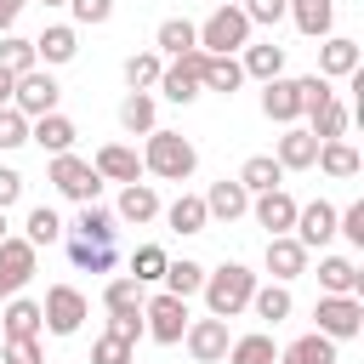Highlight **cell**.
<instances>
[{
    "label": "cell",
    "mask_w": 364,
    "mask_h": 364,
    "mask_svg": "<svg viewBox=\"0 0 364 364\" xmlns=\"http://www.w3.org/2000/svg\"><path fill=\"white\" fill-rule=\"evenodd\" d=\"M193 171H199V148H193L182 131H148V142H142V176L188 182Z\"/></svg>",
    "instance_id": "1"
},
{
    "label": "cell",
    "mask_w": 364,
    "mask_h": 364,
    "mask_svg": "<svg viewBox=\"0 0 364 364\" xmlns=\"http://www.w3.org/2000/svg\"><path fill=\"white\" fill-rule=\"evenodd\" d=\"M267 273H273V284H290V279H301V273H307V250H301L290 233L267 239Z\"/></svg>",
    "instance_id": "24"
},
{
    "label": "cell",
    "mask_w": 364,
    "mask_h": 364,
    "mask_svg": "<svg viewBox=\"0 0 364 364\" xmlns=\"http://www.w3.org/2000/svg\"><path fill=\"white\" fill-rule=\"evenodd\" d=\"M199 199H205V216H210V222H239V216L250 210V193L239 188V176L210 182V193H199Z\"/></svg>",
    "instance_id": "19"
},
{
    "label": "cell",
    "mask_w": 364,
    "mask_h": 364,
    "mask_svg": "<svg viewBox=\"0 0 364 364\" xmlns=\"http://www.w3.org/2000/svg\"><path fill=\"white\" fill-rule=\"evenodd\" d=\"M290 239L313 256V250H324L330 239H336V205L330 199H313V205H296V228H290Z\"/></svg>",
    "instance_id": "11"
},
{
    "label": "cell",
    "mask_w": 364,
    "mask_h": 364,
    "mask_svg": "<svg viewBox=\"0 0 364 364\" xmlns=\"http://www.w3.org/2000/svg\"><path fill=\"white\" fill-rule=\"evenodd\" d=\"M336 233H341L347 245H364V199L347 205V210H336Z\"/></svg>",
    "instance_id": "49"
},
{
    "label": "cell",
    "mask_w": 364,
    "mask_h": 364,
    "mask_svg": "<svg viewBox=\"0 0 364 364\" xmlns=\"http://www.w3.org/2000/svg\"><path fill=\"white\" fill-rule=\"evenodd\" d=\"M284 17H290L307 40H324L330 23H336V0H284Z\"/></svg>",
    "instance_id": "25"
},
{
    "label": "cell",
    "mask_w": 364,
    "mask_h": 364,
    "mask_svg": "<svg viewBox=\"0 0 364 364\" xmlns=\"http://www.w3.org/2000/svg\"><path fill=\"white\" fill-rule=\"evenodd\" d=\"M0 364H46V353H40V341H6Z\"/></svg>",
    "instance_id": "50"
},
{
    "label": "cell",
    "mask_w": 364,
    "mask_h": 364,
    "mask_svg": "<svg viewBox=\"0 0 364 364\" xmlns=\"http://www.w3.org/2000/svg\"><path fill=\"white\" fill-rule=\"evenodd\" d=\"M63 233H68V228H63V216H57L51 205H34V210H28V222H23V239H28L34 250H40V245H57Z\"/></svg>",
    "instance_id": "38"
},
{
    "label": "cell",
    "mask_w": 364,
    "mask_h": 364,
    "mask_svg": "<svg viewBox=\"0 0 364 364\" xmlns=\"http://www.w3.org/2000/svg\"><path fill=\"white\" fill-rule=\"evenodd\" d=\"M0 108H11V74L0 68Z\"/></svg>",
    "instance_id": "55"
},
{
    "label": "cell",
    "mask_w": 364,
    "mask_h": 364,
    "mask_svg": "<svg viewBox=\"0 0 364 364\" xmlns=\"http://www.w3.org/2000/svg\"><path fill=\"white\" fill-rule=\"evenodd\" d=\"M74 57H80V28H74V23H51V28L34 34V63H40V68H63V63H74Z\"/></svg>",
    "instance_id": "13"
},
{
    "label": "cell",
    "mask_w": 364,
    "mask_h": 364,
    "mask_svg": "<svg viewBox=\"0 0 364 364\" xmlns=\"http://www.w3.org/2000/svg\"><path fill=\"white\" fill-rule=\"evenodd\" d=\"M68 262L80 273H108L114 267V245H91V239H74L68 233Z\"/></svg>",
    "instance_id": "39"
},
{
    "label": "cell",
    "mask_w": 364,
    "mask_h": 364,
    "mask_svg": "<svg viewBox=\"0 0 364 364\" xmlns=\"http://www.w3.org/2000/svg\"><path fill=\"white\" fill-rule=\"evenodd\" d=\"M205 273H210V267H199V262H188V256H182V262H165V296H182V301L199 296V290H205Z\"/></svg>",
    "instance_id": "36"
},
{
    "label": "cell",
    "mask_w": 364,
    "mask_h": 364,
    "mask_svg": "<svg viewBox=\"0 0 364 364\" xmlns=\"http://www.w3.org/2000/svg\"><path fill=\"white\" fill-rule=\"evenodd\" d=\"M239 11H245V17H250V28H256V23H267V28H273V23H279V17H284V0H245V6H239Z\"/></svg>",
    "instance_id": "51"
},
{
    "label": "cell",
    "mask_w": 364,
    "mask_h": 364,
    "mask_svg": "<svg viewBox=\"0 0 364 364\" xmlns=\"http://www.w3.org/2000/svg\"><path fill=\"white\" fill-rule=\"evenodd\" d=\"M17 11H23V0H0V34H11V23H17Z\"/></svg>",
    "instance_id": "54"
},
{
    "label": "cell",
    "mask_w": 364,
    "mask_h": 364,
    "mask_svg": "<svg viewBox=\"0 0 364 364\" xmlns=\"http://www.w3.org/2000/svg\"><path fill=\"white\" fill-rule=\"evenodd\" d=\"M0 239H6V210H0Z\"/></svg>",
    "instance_id": "56"
},
{
    "label": "cell",
    "mask_w": 364,
    "mask_h": 364,
    "mask_svg": "<svg viewBox=\"0 0 364 364\" xmlns=\"http://www.w3.org/2000/svg\"><path fill=\"white\" fill-rule=\"evenodd\" d=\"M239 85H245L239 57H205V68H199V91H222V97H233Z\"/></svg>",
    "instance_id": "30"
},
{
    "label": "cell",
    "mask_w": 364,
    "mask_h": 364,
    "mask_svg": "<svg viewBox=\"0 0 364 364\" xmlns=\"http://www.w3.org/2000/svg\"><path fill=\"white\" fill-rule=\"evenodd\" d=\"M85 313H91V301H85L74 284H51V290H46V301H40V318H46V330H51V336H80Z\"/></svg>",
    "instance_id": "7"
},
{
    "label": "cell",
    "mask_w": 364,
    "mask_h": 364,
    "mask_svg": "<svg viewBox=\"0 0 364 364\" xmlns=\"http://www.w3.org/2000/svg\"><path fill=\"white\" fill-rule=\"evenodd\" d=\"M91 364H136V347H131V341H119V336H108V330H102V336H97V341H91Z\"/></svg>",
    "instance_id": "45"
},
{
    "label": "cell",
    "mask_w": 364,
    "mask_h": 364,
    "mask_svg": "<svg viewBox=\"0 0 364 364\" xmlns=\"http://www.w3.org/2000/svg\"><path fill=\"white\" fill-rule=\"evenodd\" d=\"M57 102H63V85L51 80V68H28V74H17V80H11V108H17L23 119L57 114Z\"/></svg>",
    "instance_id": "5"
},
{
    "label": "cell",
    "mask_w": 364,
    "mask_h": 364,
    "mask_svg": "<svg viewBox=\"0 0 364 364\" xmlns=\"http://www.w3.org/2000/svg\"><path fill=\"white\" fill-rule=\"evenodd\" d=\"M51 188L63 193V199H74V205H97V193H102V176L91 171V159H80V154H51Z\"/></svg>",
    "instance_id": "4"
},
{
    "label": "cell",
    "mask_w": 364,
    "mask_h": 364,
    "mask_svg": "<svg viewBox=\"0 0 364 364\" xmlns=\"http://www.w3.org/2000/svg\"><path fill=\"white\" fill-rule=\"evenodd\" d=\"M154 46H159L165 57L199 51V23H188V17H165V23H159V34H154Z\"/></svg>",
    "instance_id": "33"
},
{
    "label": "cell",
    "mask_w": 364,
    "mask_h": 364,
    "mask_svg": "<svg viewBox=\"0 0 364 364\" xmlns=\"http://www.w3.org/2000/svg\"><path fill=\"white\" fill-rule=\"evenodd\" d=\"M40 6H68V0H40Z\"/></svg>",
    "instance_id": "57"
},
{
    "label": "cell",
    "mask_w": 364,
    "mask_h": 364,
    "mask_svg": "<svg viewBox=\"0 0 364 364\" xmlns=\"http://www.w3.org/2000/svg\"><path fill=\"white\" fill-rule=\"evenodd\" d=\"M159 68H165L159 51H131V57H125V85H131V91H154V85H159Z\"/></svg>",
    "instance_id": "40"
},
{
    "label": "cell",
    "mask_w": 364,
    "mask_h": 364,
    "mask_svg": "<svg viewBox=\"0 0 364 364\" xmlns=\"http://www.w3.org/2000/svg\"><path fill=\"white\" fill-rule=\"evenodd\" d=\"M108 336H119V341L136 347V336H142V313H108Z\"/></svg>",
    "instance_id": "52"
},
{
    "label": "cell",
    "mask_w": 364,
    "mask_h": 364,
    "mask_svg": "<svg viewBox=\"0 0 364 364\" xmlns=\"http://www.w3.org/2000/svg\"><path fill=\"white\" fill-rule=\"evenodd\" d=\"M296 85H301V114H318V108H330V102H336V91H330V80H324V74H301Z\"/></svg>",
    "instance_id": "46"
},
{
    "label": "cell",
    "mask_w": 364,
    "mask_h": 364,
    "mask_svg": "<svg viewBox=\"0 0 364 364\" xmlns=\"http://www.w3.org/2000/svg\"><path fill=\"white\" fill-rule=\"evenodd\" d=\"M28 142V119L17 114V108H0V154H11V148H23Z\"/></svg>",
    "instance_id": "48"
},
{
    "label": "cell",
    "mask_w": 364,
    "mask_h": 364,
    "mask_svg": "<svg viewBox=\"0 0 364 364\" xmlns=\"http://www.w3.org/2000/svg\"><path fill=\"white\" fill-rule=\"evenodd\" d=\"M318 74H324V80H353V74H358V40L324 34V46H318Z\"/></svg>",
    "instance_id": "21"
},
{
    "label": "cell",
    "mask_w": 364,
    "mask_h": 364,
    "mask_svg": "<svg viewBox=\"0 0 364 364\" xmlns=\"http://www.w3.org/2000/svg\"><path fill=\"white\" fill-rule=\"evenodd\" d=\"M273 159H279V171H313V159H318V136H313L307 125H284Z\"/></svg>",
    "instance_id": "18"
},
{
    "label": "cell",
    "mask_w": 364,
    "mask_h": 364,
    "mask_svg": "<svg viewBox=\"0 0 364 364\" xmlns=\"http://www.w3.org/2000/svg\"><path fill=\"white\" fill-rule=\"evenodd\" d=\"M142 301H148V296H142V284H136V279H125V273H119V279H108V290H102V307H108V313H142Z\"/></svg>",
    "instance_id": "41"
},
{
    "label": "cell",
    "mask_w": 364,
    "mask_h": 364,
    "mask_svg": "<svg viewBox=\"0 0 364 364\" xmlns=\"http://www.w3.org/2000/svg\"><path fill=\"white\" fill-rule=\"evenodd\" d=\"M119 125H125L131 136H148V131H159V125H154V91H131V97L119 102Z\"/></svg>",
    "instance_id": "37"
},
{
    "label": "cell",
    "mask_w": 364,
    "mask_h": 364,
    "mask_svg": "<svg viewBox=\"0 0 364 364\" xmlns=\"http://www.w3.org/2000/svg\"><path fill=\"white\" fill-rule=\"evenodd\" d=\"M165 262H171V256H165L159 245H136V250H131V273H125V279L154 284V279H165Z\"/></svg>",
    "instance_id": "43"
},
{
    "label": "cell",
    "mask_w": 364,
    "mask_h": 364,
    "mask_svg": "<svg viewBox=\"0 0 364 364\" xmlns=\"http://www.w3.org/2000/svg\"><path fill=\"white\" fill-rule=\"evenodd\" d=\"M91 171L102 176V182H142V154L136 148H125V142H108V148H97V159H91Z\"/></svg>",
    "instance_id": "14"
},
{
    "label": "cell",
    "mask_w": 364,
    "mask_h": 364,
    "mask_svg": "<svg viewBox=\"0 0 364 364\" xmlns=\"http://www.w3.org/2000/svg\"><path fill=\"white\" fill-rule=\"evenodd\" d=\"M23 199V171H11V165H0V210H11Z\"/></svg>",
    "instance_id": "53"
},
{
    "label": "cell",
    "mask_w": 364,
    "mask_h": 364,
    "mask_svg": "<svg viewBox=\"0 0 364 364\" xmlns=\"http://www.w3.org/2000/svg\"><path fill=\"white\" fill-rule=\"evenodd\" d=\"M222 364H279V347H273L267 330H250V336L228 341V358Z\"/></svg>",
    "instance_id": "32"
},
{
    "label": "cell",
    "mask_w": 364,
    "mask_h": 364,
    "mask_svg": "<svg viewBox=\"0 0 364 364\" xmlns=\"http://www.w3.org/2000/svg\"><path fill=\"white\" fill-rule=\"evenodd\" d=\"M165 222H171V233H205V228H210V216H205V199H199V193H182L176 205H165Z\"/></svg>",
    "instance_id": "35"
},
{
    "label": "cell",
    "mask_w": 364,
    "mask_h": 364,
    "mask_svg": "<svg viewBox=\"0 0 364 364\" xmlns=\"http://www.w3.org/2000/svg\"><path fill=\"white\" fill-rule=\"evenodd\" d=\"M307 119H313L307 131H313L318 142H336V136H347V108H341V102H330V108H318V114H307Z\"/></svg>",
    "instance_id": "44"
},
{
    "label": "cell",
    "mask_w": 364,
    "mask_h": 364,
    "mask_svg": "<svg viewBox=\"0 0 364 364\" xmlns=\"http://www.w3.org/2000/svg\"><path fill=\"white\" fill-rule=\"evenodd\" d=\"M68 11H74V28H102L114 17V0H68Z\"/></svg>",
    "instance_id": "47"
},
{
    "label": "cell",
    "mask_w": 364,
    "mask_h": 364,
    "mask_svg": "<svg viewBox=\"0 0 364 364\" xmlns=\"http://www.w3.org/2000/svg\"><path fill=\"white\" fill-rule=\"evenodd\" d=\"M40 330H46V318H40V301H28V296H11V301L0 307V336H6V341H40Z\"/></svg>",
    "instance_id": "16"
},
{
    "label": "cell",
    "mask_w": 364,
    "mask_h": 364,
    "mask_svg": "<svg viewBox=\"0 0 364 364\" xmlns=\"http://www.w3.org/2000/svg\"><path fill=\"white\" fill-rule=\"evenodd\" d=\"M279 182H284V171H279L273 154H250V159L239 165V188H245L250 199H256V193H273Z\"/></svg>",
    "instance_id": "28"
},
{
    "label": "cell",
    "mask_w": 364,
    "mask_h": 364,
    "mask_svg": "<svg viewBox=\"0 0 364 364\" xmlns=\"http://www.w3.org/2000/svg\"><path fill=\"white\" fill-rule=\"evenodd\" d=\"M154 216H159V193H154V182H125V188H119V205H114V222L148 228Z\"/></svg>",
    "instance_id": "20"
},
{
    "label": "cell",
    "mask_w": 364,
    "mask_h": 364,
    "mask_svg": "<svg viewBox=\"0 0 364 364\" xmlns=\"http://www.w3.org/2000/svg\"><path fill=\"white\" fill-rule=\"evenodd\" d=\"M250 46V17L239 6H216L205 23H199V51L205 57H233Z\"/></svg>",
    "instance_id": "3"
},
{
    "label": "cell",
    "mask_w": 364,
    "mask_h": 364,
    "mask_svg": "<svg viewBox=\"0 0 364 364\" xmlns=\"http://www.w3.org/2000/svg\"><path fill=\"white\" fill-rule=\"evenodd\" d=\"M0 68L17 80V74H28V68H40L34 63V40H23V34H0Z\"/></svg>",
    "instance_id": "42"
},
{
    "label": "cell",
    "mask_w": 364,
    "mask_h": 364,
    "mask_svg": "<svg viewBox=\"0 0 364 364\" xmlns=\"http://www.w3.org/2000/svg\"><path fill=\"white\" fill-rule=\"evenodd\" d=\"M324 176H336V182H347V176H358L364 171V159H358V148L347 142V136H336V142H318V159H313Z\"/></svg>",
    "instance_id": "27"
},
{
    "label": "cell",
    "mask_w": 364,
    "mask_h": 364,
    "mask_svg": "<svg viewBox=\"0 0 364 364\" xmlns=\"http://www.w3.org/2000/svg\"><path fill=\"white\" fill-rule=\"evenodd\" d=\"M250 313H256V318H267V324L290 318V313H296V301H290V284H256V290H250Z\"/></svg>",
    "instance_id": "34"
},
{
    "label": "cell",
    "mask_w": 364,
    "mask_h": 364,
    "mask_svg": "<svg viewBox=\"0 0 364 364\" xmlns=\"http://www.w3.org/2000/svg\"><path fill=\"white\" fill-rule=\"evenodd\" d=\"M239 68H245V80H279L284 74V46H273V40H250L245 51H239Z\"/></svg>",
    "instance_id": "23"
},
{
    "label": "cell",
    "mask_w": 364,
    "mask_h": 364,
    "mask_svg": "<svg viewBox=\"0 0 364 364\" xmlns=\"http://www.w3.org/2000/svg\"><path fill=\"white\" fill-rule=\"evenodd\" d=\"M34 267H40V250H34L28 239L6 233V239H0V301H11V296L34 279Z\"/></svg>",
    "instance_id": "9"
},
{
    "label": "cell",
    "mask_w": 364,
    "mask_h": 364,
    "mask_svg": "<svg viewBox=\"0 0 364 364\" xmlns=\"http://www.w3.org/2000/svg\"><path fill=\"white\" fill-rule=\"evenodd\" d=\"M313 318H318V336L353 341V336L364 330V301H358V296H318V301H313Z\"/></svg>",
    "instance_id": "8"
},
{
    "label": "cell",
    "mask_w": 364,
    "mask_h": 364,
    "mask_svg": "<svg viewBox=\"0 0 364 364\" xmlns=\"http://www.w3.org/2000/svg\"><path fill=\"white\" fill-rule=\"evenodd\" d=\"M228 318H188V330H182V347H188V358L193 364H222L228 358Z\"/></svg>",
    "instance_id": "10"
},
{
    "label": "cell",
    "mask_w": 364,
    "mask_h": 364,
    "mask_svg": "<svg viewBox=\"0 0 364 364\" xmlns=\"http://www.w3.org/2000/svg\"><path fill=\"white\" fill-rule=\"evenodd\" d=\"M182 330H188V301H182V296H165V290H159V296L142 301V336H148V341L176 347Z\"/></svg>",
    "instance_id": "6"
},
{
    "label": "cell",
    "mask_w": 364,
    "mask_h": 364,
    "mask_svg": "<svg viewBox=\"0 0 364 364\" xmlns=\"http://www.w3.org/2000/svg\"><path fill=\"white\" fill-rule=\"evenodd\" d=\"M74 239L114 245V239H119V222H114V210H102V205H80V216H74Z\"/></svg>",
    "instance_id": "31"
},
{
    "label": "cell",
    "mask_w": 364,
    "mask_h": 364,
    "mask_svg": "<svg viewBox=\"0 0 364 364\" xmlns=\"http://www.w3.org/2000/svg\"><path fill=\"white\" fill-rule=\"evenodd\" d=\"M250 216H256V228H267V239H279V233L296 228V199H290L284 188L256 193V199H250Z\"/></svg>",
    "instance_id": "15"
},
{
    "label": "cell",
    "mask_w": 364,
    "mask_h": 364,
    "mask_svg": "<svg viewBox=\"0 0 364 364\" xmlns=\"http://www.w3.org/2000/svg\"><path fill=\"white\" fill-rule=\"evenodd\" d=\"M199 68H205V51L171 57V63L159 68V91H165L171 102H193V97H199Z\"/></svg>",
    "instance_id": "12"
},
{
    "label": "cell",
    "mask_w": 364,
    "mask_h": 364,
    "mask_svg": "<svg viewBox=\"0 0 364 364\" xmlns=\"http://www.w3.org/2000/svg\"><path fill=\"white\" fill-rule=\"evenodd\" d=\"M74 119L57 108V114H40V119H28V142H40L46 154H74Z\"/></svg>",
    "instance_id": "22"
},
{
    "label": "cell",
    "mask_w": 364,
    "mask_h": 364,
    "mask_svg": "<svg viewBox=\"0 0 364 364\" xmlns=\"http://www.w3.org/2000/svg\"><path fill=\"white\" fill-rule=\"evenodd\" d=\"M262 114H267L273 125H296V119H301V85L284 80V74L267 80V85H262Z\"/></svg>",
    "instance_id": "17"
},
{
    "label": "cell",
    "mask_w": 364,
    "mask_h": 364,
    "mask_svg": "<svg viewBox=\"0 0 364 364\" xmlns=\"http://www.w3.org/2000/svg\"><path fill=\"white\" fill-rule=\"evenodd\" d=\"M250 290H256V273L245 267V262H222L216 273H205V307H210V318H233V313H245L250 307Z\"/></svg>",
    "instance_id": "2"
},
{
    "label": "cell",
    "mask_w": 364,
    "mask_h": 364,
    "mask_svg": "<svg viewBox=\"0 0 364 364\" xmlns=\"http://www.w3.org/2000/svg\"><path fill=\"white\" fill-rule=\"evenodd\" d=\"M279 364H336V341L318 336V330H307L290 347H279Z\"/></svg>",
    "instance_id": "29"
},
{
    "label": "cell",
    "mask_w": 364,
    "mask_h": 364,
    "mask_svg": "<svg viewBox=\"0 0 364 364\" xmlns=\"http://www.w3.org/2000/svg\"><path fill=\"white\" fill-rule=\"evenodd\" d=\"M318 290L324 296H358L364 290V273L347 256H318Z\"/></svg>",
    "instance_id": "26"
}]
</instances>
